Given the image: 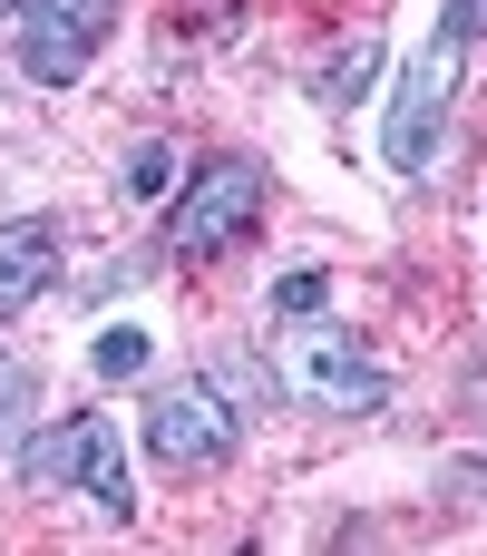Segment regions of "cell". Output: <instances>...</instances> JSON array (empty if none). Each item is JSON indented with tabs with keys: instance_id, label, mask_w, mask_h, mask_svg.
<instances>
[{
	"instance_id": "1",
	"label": "cell",
	"mask_w": 487,
	"mask_h": 556,
	"mask_svg": "<svg viewBox=\"0 0 487 556\" xmlns=\"http://www.w3.org/2000/svg\"><path fill=\"white\" fill-rule=\"evenodd\" d=\"M264 166L254 156H205L195 176H185V195H176V215H166V264H215V254H234L254 225H264Z\"/></svg>"
},
{
	"instance_id": "12",
	"label": "cell",
	"mask_w": 487,
	"mask_h": 556,
	"mask_svg": "<svg viewBox=\"0 0 487 556\" xmlns=\"http://www.w3.org/2000/svg\"><path fill=\"white\" fill-rule=\"evenodd\" d=\"M166 176H176V156H166V147L146 137V147L127 156V195H166Z\"/></svg>"
},
{
	"instance_id": "8",
	"label": "cell",
	"mask_w": 487,
	"mask_h": 556,
	"mask_svg": "<svg viewBox=\"0 0 487 556\" xmlns=\"http://www.w3.org/2000/svg\"><path fill=\"white\" fill-rule=\"evenodd\" d=\"M88 362H98V381H137V371H146V332H137V323H107V332L88 342Z\"/></svg>"
},
{
	"instance_id": "6",
	"label": "cell",
	"mask_w": 487,
	"mask_h": 556,
	"mask_svg": "<svg viewBox=\"0 0 487 556\" xmlns=\"http://www.w3.org/2000/svg\"><path fill=\"white\" fill-rule=\"evenodd\" d=\"M49 283H59V225L49 215H10L0 225V323L29 313Z\"/></svg>"
},
{
	"instance_id": "13",
	"label": "cell",
	"mask_w": 487,
	"mask_h": 556,
	"mask_svg": "<svg viewBox=\"0 0 487 556\" xmlns=\"http://www.w3.org/2000/svg\"><path fill=\"white\" fill-rule=\"evenodd\" d=\"M10 10H20V0H0V20H10Z\"/></svg>"
},
{
	"instance_id": "7",
	"label": "cell",
	"mask_w": 487,
	"mask_h": 556,
	"mask_svg": "<svg viewBox=\"0 0 487 556\" xmlns=\"http://www.w3.org/2000/svg\"><path fill=\"white\" fill-rule=\"evenodd\" d=\"M29 420H39V371H29L20 352H0V450H20Z\"/></svg>"
},
{
	"instance_id": "11",
	"label": "cell",
	"mask_w": 487,
	"mask_h": 556,
	"mask_svg": "<svg viewBox=\"0 0 487 556\" xmlns=\"http://www.w3.org/2000/svg\"><path fill=\"white\" fill-rule=\"evenodd\" d=\"M322 303H332V274H283V283H273V313H293V323L322 313Z\"/></svg>"
},
{
	"instance_id": "3",
	"label": "cell",
	"mask_w": 487,
	"mask_h": 556,
	"mask_svg": "<svg viewBox=\"0 0 487 556\" xmlns=\"http://www.w3.org/2000/svg\"><path fill=\"white\" fill-rule=\"evenodd\" d=\"M234 440H244V410L225 401V381H166V391H146V450L166 459V469H225L234 459Z\"/></svg>"
},
{
	"instance_id": "9",
	"label": "cell",
	"mask_w": 487,
	"mask_h": 556,
	"mask_svg": "<svg viewBox=\"0 0 487 556\" xmlns=\"http://www.w3.org/2000/svg\"><path fill=\"white\" fill-rule=\"evenodd\" d=\"M371 68H381V39H351V49L322 68V98H332V108H342V98H361V88H371Z\"/></svg>"
},
{
	"instance_id": "10",
	"label": "cell",
	"mask_w": 487,
	"mask_h": 556,
	"mask_svg": "<svg viewBox=\"0 0 487 556\" xmlns=\"http://www.w3.org/2000/svg\"><path fill=\"white\" fill-rule=\"evenodd\" d=\"M234 10H244V0H166V29H185V39H215V29H234Z\"/></svg>"
},
{
	"instance_id": "4",
	"label": "cell",
	"mask_w": 487,
	"mask_h": 556,
	"mask_svg": "<svg viewBox=\"0 0 487 556\" xmlns=\"http://www.w3.org/2000/svg\"><path fill=\"white\" fill-rule=\"evenodd\" d=\"M117 29V0H20V68L39 88H68Z\"/></svg>"
},
{
	"instance_id": "2",
	"label": "cell",
	"mask_w": 487,
	"mask_h": 556,
	"mask_svg": "<svg viewBox=\"0 0 487 556\" xmlns=\"http://www.w3.org/2000/svg\"><path fill=\"white\" fill-rule=\"evenodd\" d=\"M20 479L29 489H59V479H78L88 489V508H107L117 528L137 518V479H127V450H117V420H49V430H29L20 440Z\"/></svg>"
},
{
	"instance_id": "5",
	"label": "cell",
	"mask_w": 487,
	"mask_h": 556,
	"mask_svg": "<svg viewBox=\"0 0 487 556\" xmlns=\"http://www.w3.org/2000/svg\"><path fill=\"white\" fill-rule=\"evenodd\" d=\"M293 391L322 401V410H381V401H390V371L361 362L342 332H312V342L293 352Z\"/></svg>"
}]
</instances>
